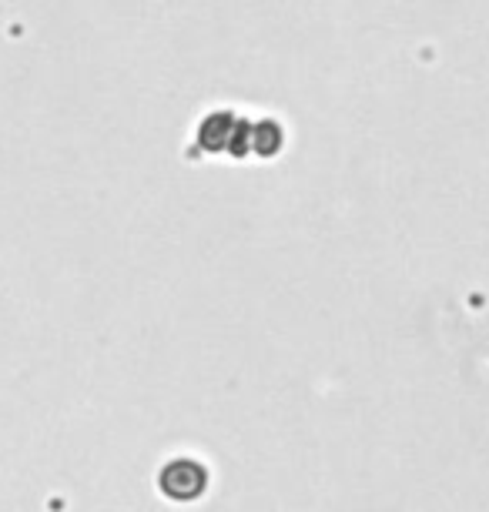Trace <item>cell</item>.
Masks as SVG:
<instances>
[{"label":"cell","mask_w":489,"mask_h":512,"mask_svg":"<svg viewBox=\"0 0 489 512\" xmlns=\"http://www.w3.org/2000/svg\"><path fill=\"white\" fill-rule=\"evenodd\" d=\"M158 489H161V496H168L171 502H195L205 496V489H208V469L201 466L198 459L178 456L165 462V469H161V476H158Z\"/></svg>","instance_id":"1"},{"label":"cell","mask_w":489,"mask_h":512,"mask_svg":"<svg viewBox=\"0 0 489 512\" xmlns=\"http://www.w3.org/2000/svg\"><path fill=\"white\" fill-rule=\"evenodd\" d=\"M245 118H238L232 108H212L195 128V144L205 154H232L238 148V134H242Z\"/></svg>","instance_id":"2"},{"label":"cell","mask_w":489,"mask_h":512,"mask_svg":"<svg viewBox=\"0 0 489 512\" xmlns=\"http://www.w3.org/2000/svg\"><path fill=\"white\" fill-rule=\"evenodd\" d=\"M285 144V131L282 121L275 118H255L248 121V154L255 158H275Z\"/></svg>","instance_id":"3"}]
</instances>
